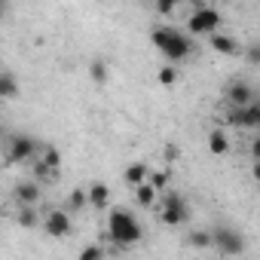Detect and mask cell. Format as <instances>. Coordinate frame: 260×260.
<instances>
[{"mask_svg":"<svg viewBox=\"0 0 260 260\" xmlns=\"http://www.w3.org/2000/svg\"><path fill=\"white\" fill-rule=\"evenodd\" d=\"M107 233L116 245L128 248V245H135L141 242V223L135 220L132 211H125V208H113L110 217H107Z\"/></svg>","mask_w":260,"mask_h":260,"instance_id":"obj_1","label":"cell"},{"mask_svg":"<svg viewBox=\"0 0 260 260\" xmlns=\"http://www.w3.org/2000/svg\"><path fill=\"white\" fill-rule=\"evenodd\" d=\"M153 43H156V49H159L166 58H172V61H181V58H187V55L193 52V43H190L178 28H172V25L153 28Z\"/></svg>","mask_w":260,"mask_h":260,"instance_id":"obj_2","label":"cell"},{"mask_svg":"<svg viewBox=\"0 0 260 260\" xmlns=\"http://www.w3.org/2000/svg\"><path fill=\"white\" fill-rule=\"evenodd\" d=\"M208 236H211V245H214L217 251H223V254H242V251H245V236H242L239 230L226 226V223L208 230Z\"/></svg>","mask_w":260,"mask_h":260,"instance_id":"obj_3","label":"cell"},{"mask_svg":"<svg viewBox=\"0 0 260 260\" xmlns=\"http://www.w3.org/2000/svg\"><path fill=\"white\" fill-rule=\"evenodd\" d=\"M217 25H220V13L214 10V7H205V4H196V10H193V16L187 19V28L193 31V34H217Z\"/></svg>","mask_w":260,"mask_h":260,"instance_id":"obj_4","label":"cell"},{"mask_svg":"<svg viewBox=\"0 0 260 260\" xmlns=\"http://www.w3.org/2000/svg\"><path fill=\"white\" fill-rule=\"evenodd\" d=\"M159 220L169 223V226H181L190 220V205L181 199V193H166L162 196V211H159Z\"/></svg>","mask_w":260,"mask_h":260,"instance_id":"obj_5","label":"cell"},{"mask_svg":"<svg viewBox=\"0 0 260 260\" xmlns=\"http://www.w3.org/2000/svg\"><path fill=\"white\" fill-rule=\"evenodd\" d=\"M37 150H40V144H37L31 135H13V138H10V144H7V159L19 166V162H25V159L37 156Z\"/></svg>","mask_w":260,"mask_h":260,"instance_id":"obj_6","label":"cell"},{"mask_svg":"<svg viewBox=\"0 0 260 260\" xmlns=\"http://www.w3.org/2000/svg\"><path fill=\"white\" fill-rule=\"evenodd\" d=\"M226 122L230 125H239V128H257L260 125V104L254 101L248 107H230Z\"/></svg>","mask_w":260,"mask_h":260,"instance_id":"obj_7","label":"cell"},{"mask_svg":"<svg viewBox=\"0 0 260 260\" xmlns=\"http://www.w3.org/2000/svg\"><path fill=\"white\" fill-rule=\"evenodd\" d=\"M226 98H230V104H233V107H248V104H254L257 92H254V86H248V83L236 80V83H230Z\"/></svg>","mask_w":260,"mask_h":260,"instance_id":"obj_8","label":"cell"},{"mask_svg":"<svg viewBox=\"0 0 260 260\" xmlns=\"http://www.w3.org/2000/svg\"><path fill=\"white\" fill-rule=\"evenodd\" d=\"M13 199H16L22 208H37V202H40V184H34V181L16 184V190H13Z\"/></svg>","mask_w":260,"mask_h":260,"instance_id":"obj_9","label":"cell"},{"mask_svg":"<svg viewBox=\"0 0 260 260\" xmlns=\"http://www.w3.org/2000/svg\"><path fill=\"white\" fill-rule=\"evenodd\" d=\"M43 226H46V233H49V236H55V239H61V236H68V233H71V220H68V214H64V211H52V214L43 220Z\"/></svg>","mask_w":260,"mask_h":260,"instance_id":"obj_10","label":"cell"},{"mask_svg":"<svg viewBox=\"0 0 260 260\" xmlns=\"http://www.w3.org/2000/svg\"><path fill=\"white\" fill-rule=\"evenodd\" d=\"M211 49H217L220 55H239L242 46L236 37H226V34H211Z\"/></svg>","mask_w":260,"mask_h":260,"instance_id":"obj_11","label":"cell"},{"mask_svg":"<svg viewBox=\"0 0 260 260\" xmlns=\"http://www.w3.org/2000/svg\"><path fill=\"white\" fill-rule=\"evenodd\" d=\"M19 95V80L13 71H0V98H16Z\"/></svg>","mask_w":260,"mask_h":260,"instance_id":"obj_12","label":"cell"},{"mask_svg":"<svg viewBox=\"0 0 260 260\" xmlns=\"http://www.w3.org/2000/svg\"><path fill=\"white\" fill-rule=\"evenodd\" d=\"M86 202H92L95 208H104V205L110 202V190H107L104 184H92V187L86 190Z\"/></svg>","mask_w":260,"mask_h":260,"instance_id":"obj_13","label":"cell"},{"mask_svg":"<svg viewBox=\"0 0 260 260\" xmlns=\"http://www.w3.org/2000/svg\"><path fill=\"white\" fill-rule=\"evenodd\" d=\"M144 178H147V166H144V162H132V166L125 169V181L132 184V187L144 184Z\"/></svg>","mask_w":260,"mask_h":260,"instance_id":"obj_14","label":"cell"},{"mask_svg":"<svg viewBox=\"0 0 260 260\" xmlns=\"http://www.w3.org/2000/svg\"><path fill=\"white\" fill-rule=\"evenodd\" d=\"M187 245H190V248H196V251L211 248V236H208V230H193V233L187 236Z\"/></svg>","mask_w":260,"mask_h":260,"instance_id":"obj_15","label":"cell"},{"mask_svg":"<svg viewBox=\"0 0 260 260\" xmlns=\"http://www.w3.org/2000/svg\"><path fill=\"white\" fill-rule=\"evenodd\" d=\"M208 147H211V153L223 156V153L230 150V141H226V135H223V132H211V135H208Z\"/></svg>","mask_w":260,"mask_h":260,"instance_id":"obj_16","label":"cell"},{"mask_svg":"<svg viewBox=\"0 0 260 260\" xmlns=\"http://www.w3.org/2000/svg\"><path fill=\"white\" fill-rule=\"evenodd\" d=\"M16 223H19V226H25V230L37 226V223H40V214H37V208H22V211H19V217H16Z\"/></svg>","mask_w":260,"mask_h":260,"instance_id":"obj_17","label":"cell"},{"mask_svg":"<svg viewBox=\"0 0 260 260\" xmlns=\"http://www.w3.org/2000/svg\"><path fill=\"white\" fill-rule=\"evenodd\" d=\"M135 196H138V202H141V205H153V202H156V190H153L147 181L135 187Z\"/></svg>","mask_w":260,"mask_h":260,"instance_id":"obj_18","label":"cell"},{"mask_svg":"<svg viewBox=\"0 0 260 260\" xmlns=\"http://www.w3.org/2000/svg\"><path fill=\"white\" fill-rule=\"evenodd\" d=\"M89 74H92L95 83H104V80H107V64H104L101 58H95V61L89 64Z\"/></svg>","mask_w":260,"mask_h":260,"instance_id":"obj_19","label":"cell"},{"mask_svg":"<svg viewBox=\"0 0 260 260\" xmlns=\"http://www.w3.org/2000/svg\"><path fill=\"white\" fill-rule=\"evenodd\" d=\"M166 184H169V172H153V178H150V187L159 193V190H166Z\"/></svg>","mask_w":260,"mask_h":260,"instance_id":"obj_20","label":"cell"},{"mask_svg":"<svg viewBox=\"0 0 260 260\" xmlns=\"http://www.w3.org/2000/svg\"><path fill=\"white\" fill-rule=\"evenodd\" d=\"M101 257H104V251L98 245H89V248L80 251V260H101Z\"/></svg>","mask_w":260,"mask_h":260,"instance_id":"obj_21","label":"cell"},{"mask_svg":"<svg viewBox=\"0 0 260 260\" xmlns=\"http://www.w3.org/2000/svg\"><path fill=\"white\" fill-rule=\"evenodd\" d=\"M68 205H71L74 211H77V208H83V205H86V190H74V193H71V199H68Z\"/></svg>","mask_w":260,"mask_h":260,"instance_id":"obj_22","label":"cell"},{"mask_svg":"<svg viewBox=\"0 0 260 260\" xmlns=\"http://www.w3.org/2000/svg\"><path fill=\"white\" fill-rule=\"evenodd\" d=\"M245 55H248L251 64H260V46H257V43H251V46L245 49Z\"/></svg>","mask_w":260,"mask_h":260,"instance_id":"obj_23","label":"cell"},{"mask_svg":"<svg viewBox=\"0 0 260 260\" xmlns=\"http://www.w3.org/2000/svg\"><path fill=\"white\" fill-rule=\"evenodd\" d=\"M178 80V71L175 68H162L159 71V83H175Z\"/></svg>","mask_w":260,"mask_h":260,"instance_id":"obj_24","label":"cell"},{"mask_svg":"<svg viewBox=\"0 0 260 260\" xmlns=\"http://www.w3.org/2000/svg\"><path fill=\"white\" fill-rule=\"evenodd\" d=\"M156 10H159L162 16H169V13H175V4H156Z\"/></svg>","mask_w":260,"mask_h":260,"instance_id":"obj_25","label":"cell"},{"mask_svg":"<svg viewBox=\"0 0 260 260\" xmlns=\"http://www.w3.org/2000/svg\"><path fill=\"white\" fill-rule=\"evenodd\" d=\"M166 156H169V159H175V156H178V147H175V144H169V150H166Z\"/></svg>","mask_w":260,"mask_h":260,"instance_id":"obj_26","label":"cell"},{"mask_svg":"<svg viewBox=\"0 0 260 260\" xmlns=\"http://www.w3.org/2000/svg\"><path fill=\"white\" fill-rule=\"evenodd\" d=\"M4 10H7V7H4V4H0V19H4Z\"/></svg>","mask_w":260,"mask_h":260,"instance_id":"obj_27","label":"cell"}]
</instances>
